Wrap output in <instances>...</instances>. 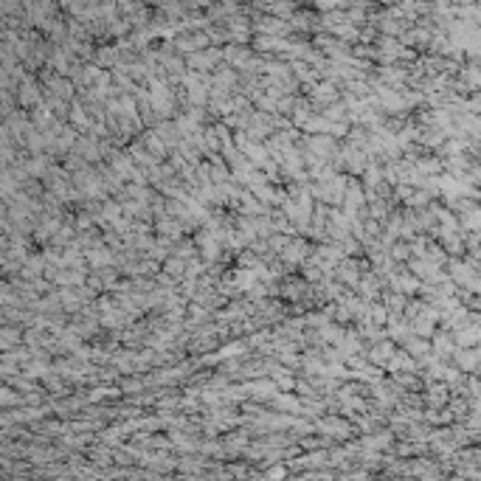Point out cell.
Masks as SVG:
<instances>
[{
    "label": "cell",
    "instance_id": "1",
    "mask_svg": "<svg viewBox=\"0 0 481 481\" xmlns=\"http://www.w3.org/2000/svg\"><path fill=\"white\" fill-rule=\"evenodd\" d=\"M341 256H343V253L338 251V248H321V251L316 253V259L324 267H335L338 262H341Z\"/></svg>",
    "mask_w": 481,
    "mask_h": 481
},
{
    "label": "cell",
    "instance_id": "3",
    "mask_svg": "<svg viewBox=\"0 0 481 481\" xmlns=\"http://www.w3.org/2000/svg\"><path fill=\"white\" fill-rule=\"evenodd\" d=\"M301 253H307L304 242H293V245H290L287 251H284V262H290V265L301 262Z\"/></svg>",
    "mask_w": 481,
    "mask_h": 481
},
{
    "label": "cell",
    "instance_id": "4",
    "mask_svg": "<svg viewBox=\"0 0 481 481\" xmlns=\"http://www.w3.org/2000/svg\"><path fill=\"white\" fill-rule=\"evenodd\" d=\"M87 259H90V265H93V267H104V265H110V262H113L107 251H93V253H87Z\"/></svg>",
    "mask_w": 481,
    "mask_h": 481
},
{
    "label": "cell",
    "instance_id": "2",
    "mask_svg": "<svg viewBox=\"0 0 481 481\" xmlns=\"http://www.w3.org/2000/svg\"><path fill=\"white\" fill-rule=\"evenodd\" d=\"M310 150L318 152V155H332V152H335V144H332V138H324V135H321V138L310 141Z\"/></svg>",
    "mask_w": 481,
    "mask_h": 481
},
{
    "label": "cell",
    "instance_id": "6",
    "mask_svg": "<svg viewBox=\"0 0 481 481\" xmlns=\"http://www.w3.org/2000/svg\"><path fill=\"white\" fill-rule=\"evenodd\" d=\"M276 402H279L282 408H299V402H295L293 397H276Z\"/></svg>",
    "mask_w": 481,
    "mask_h": 481
},
{
    "label": "cell",
    "instance_id": "5",
    "mask_svg": "<svg viewBox=\"0 0 481 481\" xmlns=\"http://www.w3.org/2000/svg\"><path fill=\"white\" fill-rule=\"evenodd\" d=\"M388 358H391V346H388V343L372 352V360H377V363H383V360H388Z\"/></svg>",
    "mask_w": 481,
    "mask_h": 481
}]
</instances>
